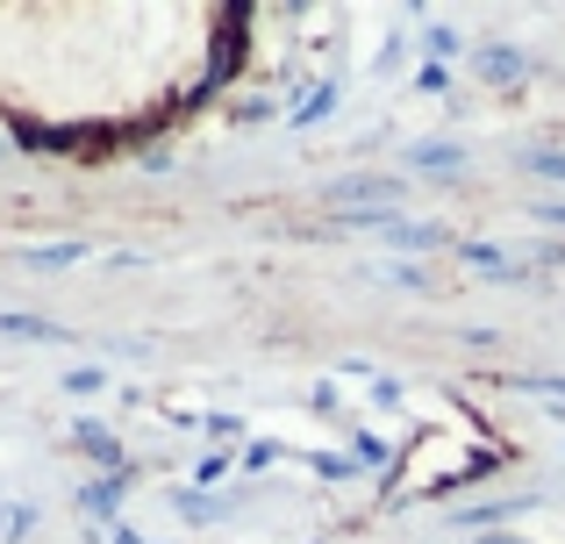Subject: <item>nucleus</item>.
<instances>
[{
	"label": "nucleus",
	"mask_w": 565,
	"mask_h": 544,
	"mask_svg": "<svg viewBox=\"0 0 565 544\" xmlns=\"http://www.w3.org/2000/svg\"><path fill=\"white\" fill-rule=\"evenodd\" d=\"M472 72H487V79H501V86H523L530 79V57L523 51H494V43H487V51H472Z\"/></svg>",
	"instance_id": "obj_2"
},
{
	"label": "nucleus",
	"mask_w": 565,
	"mask_h": 544,
	"mask_svg": "<svg viewBox=\"0 0 565 544\" xmlns=\"http://www.w3.org/2000/svg\"><path fill=\"white\" fill-rule=\"evenodd\" d=\"M330 209H359V215H394V201H401V180H380V172H351V180H330Z\"/></svg>",
	"instance_id": "obj_1"
},
{
	"label": "nucleus",
	"mask_w": 565,
	"mask_h": 544,
	"mask_svg": "<svg viewBox=\"0 0 565 544\" xmlns=\"http://www.w3.org/2000/svg\"><path fill=\"white\" fill-rule=\"evenodd\" d=\"M0 330L29 337V344H57V337H65V330H51V322H36V316H0Z\"/></svg>",
	"instance_id": "obj_8"
},
{
	"label": "nucleus",
	"mask_w": 565,
	"mask_h": 544,
	"mask_svg": "<svg viewBox=\"0 0 565 544\" xmlns=\"http://www.w3.org/2000/svg\"><path fill=\"white\" fill-rule=\"evenodd\" d=\"M466 266L487 279H523V258H509L501 244H466Z\"/></svg>",
	"instance_id": "obj_4"
},
{
	"label": "nucleus",
	"mask_w": 565,
	"mask_h": 544,
	"mask_svg": "<svg viewBox=\"0 0 565 544\" xmlns=\"http://www.w3.org/2000/svg\"><path fill=\"white\" fill-rule=\"evenodd\" d=\"M72 445H79V451H86V459H100V466H108V473H115V480H129V466H122V451H115V445H108V430H100V423H79V430H72Z\"/></svg>",
	"instance_id": "obj_3"
},
{
	"label": "nucleus",
	"mask_w": 565,
	"mask_h": 544,
	"mask_svg": "<svg viewBox=\"0 0 565 544\" xmlns=\"http://www.w3.org/2000/svg\"><path fill=\"white\" fill-rule=\"evenodd\" d=\"M415 172H466V151L458 143H423V151H408Z\"/></svg>",
	"instance_id": "obj_7"
},
{
	"label": "nucleus",
	"mask_w": 565,
	"mask_h": 544,
	"mask_svg": "<svg viewBox=\"0 0 565 544\" xmlns=\"http://www.w3.org/2000/svg\"><path fill=\"white\" fill-rule=\"evenodd\" d=\"M380 237H386V244H401V252H437L444 230H429V223H401V215H394V223H380Z\"/></svg>",
	"instance_id": "obj_5"
},
{
	"label": "nucleus",
	"mask_w": 565,
	"mask_h": 544,
	"mask_svg": "<svg viewBox=\"0 0 565 544\" xmlns=\"http://www.w3.org/2000/svg\"><path fill=\"white\" fill-rule=\"evenodd\" d=\"M515 387H537V394H565V380H515Z\"/></svg>",
	"instance_id": "obj_13"
},
{
	"label": "nucleus",
	"mask_w": 565,
	"mask_h": 544,
	"mask_svg": "<svg viewBox=\"0 0 565 544\" xmlns=\"http://www.w3.org/2000/svg\"><path fill=\"white\" fill-rule=\"evenodd\" d=\"M115 544H151V537H137V531H115Z\"/></svg>",
	"instance_id": "obj_14"
},
{
	"label": "nucleus",
	"mask_w": 565,
	"mask_h": 544,
	"mask_svg": "<svg viewBox=\"0 0 565 544\" xmlns=\"http://www.w3.org/2000/svg\"><path fill=\"white\" fill-rule=\"evenodd\" d=\"M100 387H108V373H94V365H79V373H65V394H79V402H86V394H100Z\"/></svg>",
	"instance_id": "obj_10"
},
{
	"label": "nucleus",
	"mask_w": 565,
	"mask_h": 544,
	"mask_svg": "<svg viewBox=\"0 0 565 544\" xmlns=\"http://www.w3.org/2000/svg\"><path fill=\"white\" fill-rule=\"evenodd\" d=\"M22 266H72V258H86V244L79 237H65V244H22Z\"/></svg>",
	"instance_id": "obj_6"
},
{
	"label": "nucleus",
	"mask_w": 565,
	"mask_h": 544,
	"mask_svg": "<svg viewBox=\"0 0 565 544\" xmlns=\"http://www.w3.org/2000/svg\"><path fill=\"white\" fill-rule=\"evenodd\" d=\"M523 172H537V180L565 186V151H523Z\"/></svg>",
	"instance_id": "obj_9"
},
{
	"label": "nucleus",
	"mask_w": 565,
	"mask_h": 544,
	"mask_svg": "<svg viewBox=\"0 0 565 544\" xmlns=\"http://www.w3.org/2000/svg\"><path fill=\"white\" fill-rule=\"evenodd\" d=\"M359 459H365V466H380V459H386V445H380L373 430H359Z\"/></svg>",
	"instance_id": "obj_12"
},
{
	"label": "nucleus",
	"mask_w": 565,
	"mask_h": 544,
	"mask_svg": "<svg viewBox=\"0 0 565 544\" xmlns=\"http://www.w3.org/2000/svg\"><path fill=\"white\" fill-rule=\"evenodd\" d=\"M330 100H337V94H330V86H316V94H308V100H301V108H294V122H316V115H330Z\"/></svg>",
	"instance_id": "obj_11"
}]
</instances>
